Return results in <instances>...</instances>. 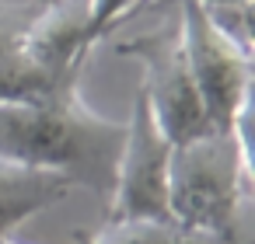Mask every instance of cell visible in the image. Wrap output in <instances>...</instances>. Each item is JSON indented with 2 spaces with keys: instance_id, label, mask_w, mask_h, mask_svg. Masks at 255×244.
<instances>
[{
  "instance_id": "obj_1",
  "label": "cell",
  "mask_w": 255,
  "mask_h": 244,
  "mask_svg": "<svg viewBox=\"0 0 255 244\" xmlns=\"http://www.w3.org/2000/svg\"><path fill=\"white\" fill-rule=\"evenodd\" d=\"M123 136L126 122H112L88 108L77 87L46 101L0 105V157L63 174L70 185H84L98 199L112 195Z\"/></svg>"
},
{
  "instance_id": "obj_2",
  "label": "cell",
  "mask_w": 255,
  "mask_h": 244,
  "mask_svg": "<svg viewBox=\"0 0 255 244\" xmlns=\"http://www.w3.org/2000/svg\"><path fill=\"white\" fill-rule=\"evenodd\" d=\"M252 161L245 133H206L171 150L168 209L182 230L245 234Z\"/></svg>"
},
{
  "instance_id": "obj_3",
  "label": "cell",
  "mask_w": 255,
  "mask_h": 244,
  "mask_svg": "<svg viewBox=\"0 0 255 244\" xmlns=\"http://www.w3.org/2000/svg\"><path fill=\"white\" fill-rule=\"evenodd\" d=\"M182 46L210 133H245L252 101V46L234 39L196 0H178Z\"/></svg>"
},
{
  "instance_id": "obj_4",
  "label": "cell",
  "mask_w": 255,
  "mask_h": 244,
  "mask_svg": "<svg viewBox=\"0 0 255 244\" xmlns=\"http://www.w3.org/2000/svg\"><path fill=\"white\" fill-rule=\"evenodd\" d=\"M119 53L140 60V67H143L140 94L147 98L161 133L175 147L210 133L203 101H199L192 74H189V60H185L182 25L178 21L175 25L168 21V25H161V28L147 32V35H136V39L123 42Z\"/></svg>"
},
{
  "instance_id": "obj_5",
  "label": "cell",
  "mask_w": 255,
  "mask_h": 244,
  "mask_svg": "<svg viewBox=\"0 0 255 244\" xmlns=\"http://www.w3.org/2000/svg\"><path fill=\"white\" fill-rule=\"evenodd\" d=\"M171 150L175 143L161 133L147 98L136 91L116 164V185L109 195V220H171L168 209Z\"/></svg>"
},
{
  "instance_id": "obj_6",
  "label": "cell",
  "mask_w": 255,
  "mask_h": 244,
  "mask_svg": "<svg viewBox=\"0 0 255 244\" xmlns=\"http://www.w3.org/2000/svg\"><path fill=\"white\" fill-rule=\"evenodd\" d=\"M70 181L63 174L35 171L0 157V241H7L28 216L60 206L70 195Z\"/></svg>"
},
{
  "instance_id": "obj_7",
  "label": "cell",
  "mask_w": 255,
  "mask_h": 244,
  "mask_svg": "<svg viewBox=\"0 0 255 244\" xmlns=\"http://www.w3.org/2000/svg\"><path fill=\"white\" fill-rule=\"evenodd\" d=\"M182 227L171 220H105L91 234H77L81 244H182Z\"/></svg>"
},
{
  "instance_id": "obj_8",
  "label": "cell",
  "mask_w": 255,
  "mask_h": 244,
  "mask_svg": "<svg viewBox=\"0 0 255 244\" xmlns=\"http://www.w3.org/2000/svg\"><path fill=\"white\" fill-rule=\"evenodd\" d=\"M136 4L140 0H88V39H91V46L98 39H105Z\"/></svg>"
},
{
  "instance_id": "obj_9",
  "label": "cell",
  "mask_w": 255,
  "mask_h": 244,
  "mask_svg": "<svg viewBox=\"0 0 255 244\" xmlns=\"http://www.w3.org/2000/svg\"><path fill=\"white\" fill-rule=\"evenodd\" d=\"M206 11H224V7H252V0H196Z\"/></svg>"
},
{
  "instance_id": "obj_10",
  "label": "cell",
  "mask_w": 255,
  "mask_h": 244,
  "mask_svg": "<svg viewBox=\"0 0 255 244\" xmlns=\"http://www.w3.org/2000/svg\"><path fill=\"white\" fill-rule=\"evenodd\" d=\"M56 4H63V0H35V11H46V7H56Z\"/></svg>"
},
{
  "instance_id": "obj_11",
  "label": "cell",
  "mask_w": 255,
  "mask_h": 244,
  "mask_svg": "<svg viewBox=\"0 0 255 244\" xmlns=\"http://www.w3.org/2000/svg\"><path fill=\"white\" fill-rule=\"evenodd\" d=\"M0 244H14V241H11V237H7V241H0Z\"/></svg>"
}]
</instances>
